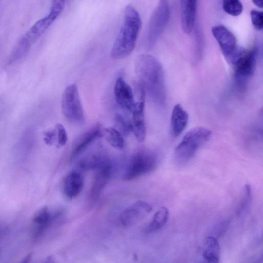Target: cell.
<instances>
[{
    "instance_id": "30",
    "label": "cell",
    "mask_w": 263,
    "mask_h": 263,
    "mask_svg": "<svg viewBox=\"0 0 263 263\" xmlns=\"http://www.w3.org/2000/svg\"><path fill=\"white\" fill-rule=\"evenodd\" d=\"M44 263H56V262L53 256H49L46 258Z\"/></svg>"
},
{
    "instance_id": "14",
    "label": "cell",
    "mask_w": 263,
    "mask_h": 263,
    "mask_svg": "<svg viewBox=\"0 0 263 263\" xmlns=\"http://www.w3.org/2000/svg\"><path fill=\"white\" fill-rule=\"evenodd\" d=\"M83 186L82 175L77 171H71L66 175L64 180V195L67 199L74 200L81 194Z\"/></svg>"
},
{
    "instance_id": "13",
    "label": "cell",
    "mask_w": 263,
    "mask_h": 263,
    "mask_svg": "<svg viewBox=\"0 0 263 263\" xmlns=\"http://www.w3.org/2000/svg\"><path fill=\"white\" fill-rule=\"evenodd\" d=\"M112 171V163L96 171L89 193L91 202H95L100 198L102 192L111 177Z\"/></svg>"
},
{
    "instance_id": "18",
    "label": "cell",
    "mask_w": 263,
    "mask_h": 263,
    "mask_svg": "<svg viewBox=\"0 0 263 263\" xmlns=\"http://www.w3.org/2000/svg\"><path fill=\"white\" fill-rule=\"evenodd\" d=\"M189 121V115L182 106L175 105L171 118L172 134L174 137L179 136L186 129Z\"/></svg>"
},
{
    "instance_id": "6",
    "label": "cell",
    "mask_w": 263,
    "mask_h": 263,
    "mask_svg": "<svg viewBox=\"0 0 263 263\" xmlns=\"http://www.w3.org/2000/svg\"><path fill=\"white\" fill-rule=\"evenodd\" d=\"M168 2L160 1L153 12L146 28L144 44L147 50L152 49L165 28L170 18Z\"/></svg>"
},
{
    "instance_id": "8",
    "label": "cell",
    "mask_w": 263,
    "mask_h": 263,
    "mask_svg": "<svg viewBox=\"0 0 263 263\" xmlns=\"http://www.w3.org/2000/svg\"><path fill=\"white\" fill-rule=\"evenodd\" d=\"M134 87L137 99L132 112V129L137 140L140 142H143L147 134L145 117L146 91L144 87L138 83H135Z\"/></svg>"
},
{
    "instance_id": "28",
    "label": "cell",
    "mask_w": 263,
    "mask_h": 263,
    "mask_svg": "<svg viewBox=\"0 0 263 263\" xmlns=\"http://www.w3.org/2000/svg\"><path fill=\"white\" fill-rule=\"evenodd\" d=\"M56 139V134L55 129L48 131L45 134V140L47 144L53 145Z\"/></svg>"
},
{
    "instance_id": "25",
    "label": "cell",
    "mask_w": 263,
    "mask_h": 263,
    "mask_svg": "<svg viewBox=\"0 0 263 263\" xmlns=\"http://www.w3.org/2000/svg\"><path fill=\"white\" fill-rule=\"evenodd\" d=\"M115 123L116 127L123 136L129 135L132 132L131 123L128 122L124 117L119 114H117L115 116Z\"/></svg>"
},
{
    "instance_id": "19",
    "label": "cell",
    "mask_w": 263,
    "mask_h": 263,
    "mask_svg": "<svg viewBox=\"0 0 263 263\" xmlns=\"http://www.w3.org/2000/svg\"><path fill=\"white\" fill-rule=\"evenodd\" d=\"M112 163L107 156L101 154H93L82 158L78 166L84 171H98Z\"/></svg>"
},
{
    "instance_id": "5",
    "label": "cell",
    "mask_w": 263,
    "mask_h": 263,
    "mask_svg": "<svg viewBox=\"0 0 263 263\" xmlns=\"http://www.w3.org/2000/svg\"><path fill=\"white\" fill-rule=\"evenodd\" d=\"M158 156L151 151H141L130 159L123 174L125 181H132L154 170L158 164Z\"/></svg>"
},
{
    "instance_id": "11",
    "label": "cell",
    "mask_w": 263,
    "mask_h": 263,
    "mask_svg": "<svg viewBox=\"0 0 263 263\" xmlns=\"http://www.w3.org/2000/svg\"><path fill=\"white\" fill-rule=\"evenodd\" d=\"M115 100L122 109L132 112L136 100L131 87L124 78L118 77L115 82L114 89Z\"/></svg>"
},
{
    "instance_id": "17",
    "label": "cell",
    "mask_w": 263,
    "mask_h": 263,
    "mask_svg": "<svg viewBox=\"0 0 263 263\" xmlns=\"http://www.w3.org/2000/svg\"><path fill=\"white\" fill-rule=\"evenodd\" d=\"M181 4L182 27L185 33L190 34L194 29L196 23L197 2L185 0L181 2Z\"/></svg>"
},
{
    "instance_id": "16",
    "label": "cell",
    "mask_w": 263,
    "mask_h": 263,
    "mask_svg": "<svg viewBox=\"0 0 263 263\" xmlns=\"http://www.w3.org/2000/svg\"><path fill=\"white\" fill-rule=\"evenodd\" d=\"M54 217L51 213L49 208L44 207L39 210L34 216L32 222L33 223V238L37 240L40 238L51 226Z\"/></svg>"
},
{
    "instance_id": "7",
    "label": "cell",
    "mask_w": 263,
    "mask_h": 263,
    "mask_svg": "<svg viewBox=\"0 0 263 263\" xmlns=\"http://www.w3.org/2000/svg\"><path fill=\"white\" fill-rule=\"evenodd\" d=\"M61 109L63 115L70 123L78 126L84 123V113L76 84H70L65 89L62 98Z\"/></svg>"
},
{
    "instance_id": "9",
    "label": "cell",
    "mask_w": 263,
    "mask_h": 263,
    "mask_svg": "<svg viewBox=\"0 0 263 263\" xmlns=\"http://www.w3.org/2000/svg\"><path fill=\"white\" fill-rule=\"evenodd\" d=\"M65 2L61 0L52 2L48 15L36 22L26 33L23 38L32 45L50 27L64 10Z\"/></svg>"
},
{
    "instance_id": "12",
    "label": "cell",
    "mask_w": 263,
    "mask_h": 263,
    "mask_svg": "<svg viewBox=\"0 0 263 263\" xmlns=\"http://www.w3.org/2000/svg\"><path fill=\"white\" fill-rule=\"evenodd\" d=\"M212 33L223 54L228 58L237 47L236 39L234 35L227 28L221 25L213 27Z\"/></svg>"
},
{
    "instance_id": "1",
    "label": "cell",
    "mask_w": 263,
    "mask_h": 263,
    "mask_svg": "<svg viewBox=\"0 0 263 263\" xmlns=\"http://www.w3.org/2000/svg\"><path fill=\"white\" fill-rule=\"evenodd\" d=\"M135 71L138 81L144 86L152 101L163 106L166 101V89L163 69L153 56L142 54L135 59Z\"/></svg>"
},
{
    "instance_id": "27",
    "label": "cell",
    "mask_w": 263,
    "mask_h": 263,
    "mask_svg": "<svg viewBox=\"0 0 263 263\" xmlns=\"http://www.w3.org/2000/svg\"><path fill=\"white\" fill-rule=\"evenodd\" d=\"M252 23L255 29L261 31L263 28V14L262 12L252 10L250 12Z\"/></svg>"
},
{
    "instance_id": "29",
    "label": "cell",
    "mask_w": 263,
    "mask_h": 263,
    "mask_svg": "<svg viewBox=\"0 0 263 263\" xmlns=\"http://www.w3.org/2000/svg\"><path fill=\"white\" fill-rule=\"evenodd\" d=\"M32 258V254L27 255L20 263H31Z\"/></svg>"
},
{
    "instance_id": "26",
    "label": "cell",
    "mask_w": 263,
    "mask_h": 263,
    "mask_svg": "<svg viewBox=\"0 0 263 263\" xmlns=\"http://www.w3.org/2000/svg\"><path fill=\"white\" fill-rule=\"evenodd\" d=\"M57 145L59 147L64 146L67 141V134L64 127L60 124H57L55 127Z\"/></svg>"
},
{
    "instance_id": "31",
    "label": "cell",
    "mask_w": 263,
    "mask_h": 263,
    "mask_svg": "<svg viewBox=\"0 0 263 263\" xmlns=\"http://www.w3.org/2000/svg\"><path fill=\"white\" fill-rule=\"evenodd\" d=\"M253 4L257 7L262 9V2L261 1H253Z\"/></svg>"
},
{
    "instance_id": "20",
    "label": "cell",
    "mask_w": 263,
    "mask_h": 263,
    "mask_svg": "<svg viewBox=\"0 0 263 263\" xmlns=\"http://www.w3.org/2000/svg\"><path fill=\"white\" fill-rule=\"evenodd\" d=\"M203 256L205 263H220V246L216 238L207 237Z\"/></svg>"
},
{
    "instance_id": "21",
    "label": "cell",
    "mask_w": 263,
    "mask_h": 263,
    "mask_svg": "<svg viewBox=\"0 0 263 263\" xmlns=\"http://www.w3.org/2000/svg\"><path fill=\"white\" fill-rule=\"evenodd\" d=\"M169 212L165 207H161L154 215L146 229L147 233H151L161 229L167 223Z\"/></svg>"
},
{
    "instance_id": "24",
    "label": "cell",
    "mask_w": 263,
    "mask_h": 263,
    "mask_svg": "<svg viewBox=\"0 0 263 263\" xmlns=\"http://www.w3.org/2000/svg\"><path fill=\"white\" fill-rule=\"evenodd\" d=\"M252 199V190L249 185H246L244 187L243 195L239 205L237 214L241 215L246 212L249 208Z\"/></svg>"
},
{
    "instance_id": "10",
    "label": "cell",
    "mask_w": 263,
    "mask_h": 263,
    "mask_svg": "<svg viewBox=\"0 0 263 263\" xmlns=\"http://www.w3.org/2000/svg\"><path fill=\"white\" fill-rule=\"evenodd\" d=\"M152 209L149 203L142 201H137L121 213L120 221L124 226H131L145 218Z\"/></svg>"
},
{
    "instance_id": "23",
    "label": "cell",
    "mask_w": 263,
    "mask_h": 263,
    "mask_svg": "<svg viewBox=\"0 0 263 263\" xmlns=\"http://www.w3.org/2000/svg\"><path fill=\"white\" fill-rule=\"evenodd\" d=\"M223 8L226 13L234 17L240 16L243 11V6L238 0L224 1Z\"/></svg>"
},
{
    "instance_id": "4",
    "label": "cell",
    "mask_w": 263,
    "mask_h": 263,
    "mask_svg": "<svg viewBox=\"0 0 263 263\" xmlns=\"http://www.w3.org/2000/svg\"><path fill=\"white\" fill-rule=\"evenodd\" d=\"M212 135V132L207 128L199 127L191 129L175 149V160L180 164L189 161L201 148L210 139Z\"/></svg>"
},
{
    "instance_id": "2",
    "label": "cell",
    "mask_w": 263,
    "mask_h": 263,
    "mask_svg": "<svg viewBox=\"0 0 263 263\" xmlns=\"http://www.w3.org/2000/svg\"><path fill=\"white\" fill-rule=\"evenodd\" d=\"M142 25L139 13L131 5L125 10L124 23L112 49L111 56L114 59H122L134 51Z\"/></svg>"
},
{
    "instance_id": "22",
    "label": "cell",
    "mask_w": 263,
    "mask_h": 263,
    "mask_svg": "<svg viewBox=\"0 0 263 263\" xmlns=\"http://www.w3.org/2000/svg\"><path fill=\"white\" fill-rule=\"evenodd\" d=\"M107 141L116 149L122 150L125 146L124 136L115 128H106L103 131Z\"/></svg>"
},
{
    "instance_id": "3",
    "label": "cell",
    "mask_w": 263,
    "mask_h": 263,
    "mask_svg": "<svg viewBox=\"0 0 263 263\" xmlns=\"http://www.w3.org/2000/svg\"><path fill=\"white\" fill-rule=\"evenodd\" d=\"M257 57V49L256 47L247 51L237 46L232 54L227 58L234 68L235 85L242 92L246 90L250 79L254 74Z\"/></svg>"
},
{
    "instance_id": "15",
    "label": "cell",
    "mask_w": 263,
    "mask_h": 263,
    "mask_svg": "<svg viewBox=\"0 0 263 263\" xmlns=\"http://www.w3.org/2000/svg\"><path fill=\"white\" fill-rule=\"evenodd\" d=\"M103 136L100 125H97L80 138L71 151L70 160L73 161L97 140Z\"/></svg>"
}]
</instances>
